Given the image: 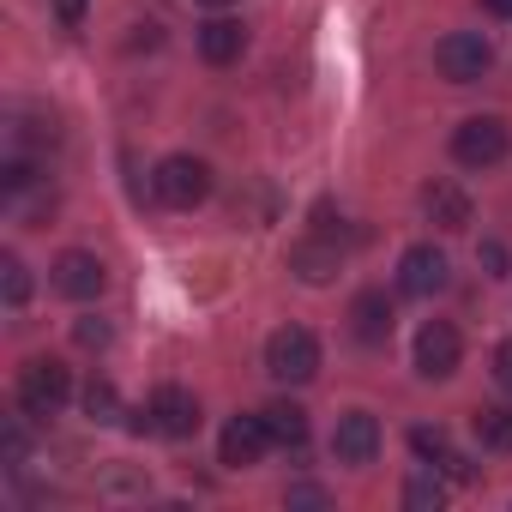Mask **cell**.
Returning a JSON list of instances; mask_svg holds the SVG:
<instances>
[{"mask_svg":"<svg viewBox=\"0 0 512 512\" xmlns=\"http://www.w3.org/2000/svg\"><path fill=\"white\" fill-rule=\"evenodd\" d=\"M266 374L284 386H308L320 374V338L308 326H278L266 338Z\"/></svg>","mask_w":512,"mask_h":512,"instance_id":"cell-1","label":"cell"},{"mask_svg":"<svg viewBox=\"0 0 512 512\" xmlns=\"http://www.w3.org/2000/svg\"><path fill=\"white\" fill-rule=\"evenodd\" d=\"M67 398H73V374H67L55 356H37V362L19 368V410H25V416L49 422V416H61Z\"/></svg>","mask_w":512,"mask_h":512,"instance_id":"cell-2","label":"cell"},{"mask_svg":"<svg viewBox=\"0 0 512 512\" xmlns=\"http://www.w3.org/2000/svg\"><path fill=\"white\" fill-rule=\"evenodd\" d=\"M151 187H157V199H163V205L193 211V205H205V199H211V163H205V157H163V163H157V175H151Z\"/></svg>","mask_w":512,"mask_h":512,"instance_id":"cell-3","label":"cell"},{"mask_svg":"<svg viewBox=\"0 0 512 512\" xmlns=\"http://www.w3.org/2000/svg\"><path fill=\"white\" fill-rule=\"evenodd\" d=\"M506 145H512V133H506L500 115H470V121H458V133H452V157H458L464 169H494V163L506 157Z\"/></svg>","mask_w":512,"mask_h":512,"instance_id":"cell-4","label":"cell"},{"mask_svg":"<svg viewBox=\"0 0 512 512\" xmlns=\"http://www.w3.org/2000/svg\"><path fill=\"white\" fill-rule=\"evenodd\" d=\"M434 67H440V79H452V85H476V79L494 67V49H488L482 31H452V37H440Z\"/></svg>","mask_w":512,"mask_h":512,"instance_id":"cell-5","label":"cell"},{"mask_svg":"<svg viewBox=\"0 0 512 512\" xmlns=\"http://www.w3.org/2000/svg\"><path fill=\"white\" fill-rule=\"evenodd\" d=\"M139 428H151V434H163V440H187V434L199 428V398H193L187 386H157L151 404L139 410Z\"/></svg>","mask_w":512,"mask_h":512,"instance_id":"cell-6","label":"cell"},{"mask_svg":"<svg viewBox=\"0 0 512 512\" xmlns=\"http://www.w3.org/2000/svg\"><path fill=\"white\" fill-rule=\"evenodd\" d=\"M446 272H452V266H446V253H440L434 241H416L404 260H398V290L416 296V302H428V296L446 290Z\"/></svg>","mask_w":512,"mask_h":512,"instance_id":"cell-7","label":"cell"},{"mask_svg":"<svg viewBox=\"0 0 512 512\" xmlns=\"http://www.w3.org/2000/svg\"><path fill=\"white\" fill-rule=\"evenodd\" d=\"M458 356H464V344H458V332L446 320H428L416 332V374L422 380H452L458 374Z\"/></svg>","mask_w":512,"mask_h":512,"instance_id":"cell-8","label":"cell"},{"mask_svg":"<svg viewBox=\"0 0 512 512\" xmlns=\"http://www.w3.org/2000/svg\"><path fill=\"white\" fill-rule=\"evenodd\" d=\"M332 458H338V464H350V470L374 464V458H380V422H374L368 410L338 416V428H332Z\"/></svg>","mask_w":512,"mask_h":512,"instance_id":"cell-9","label":"cell"},{"mask_svg":"<svg viewBox=\"0 0 512 512\" xmlns=\"http://www.w3.org/2000/svg\"><path fill=\"white\" fill-rule=\"evenodd\" d=\"M55 290L61 296H73V302H97L103 296V284H109V272H103V260H97V253H61V260H55Z\"/></svg>","mask_w":512,"mask_h":512,"instance_id":"cell-10","label":"cell"},{"mask_svg":"<svg viewBox=\"0 0 512 512\" xmlns=\"http://www.w3.org/2000/svg\"><path fill=\"white\" fill-rule=\"evenodd\" d=\"M266 446H272L266 416H229V428H223V440H217V458H223L229 470H247V464H260Z\"/></svg>","mask_w":512,"mask_h":512,"instance_id":"cell-11","label":"cell"},{"mask_svg":"<svg viewBox=\"0 0 512 512\" xmlns=\"http://www.w3.org/2000/svg\"><path fill=\"white\" fill-rule=\"evenodd\" d=\"M350 332H356L362 344H386V338H392V302H386L380 290H362V296L350 302Z\"/></svg>","mask_w":512,"mask_h":512,"instance_id":"cell-12","label":"cell"},{"mask_svg":"<svg viewBox=\"0 0 512 512\" xmlns=\"http://www.w3.org/2000/svg\"><path fill=\"white\" fill-rule=\"evenodd\" d=\"M422 211H428L440 229H464V223H470V199H464V187H452V181H428V187H422Z\"/></svg>","mask_w":512,"mask_h":512,"instance_id":"cell-13","label":"cell"},{"mask_svg":"<svg viewBox=\"0 0 512 512\" xmlns=\"http://www.w3.org/2000/svg\"><path fill=\"white\" fill-rule=\"evenodd\" d=\"M241 49H247V31H241L235 19H211V25L199 31V55H205L211 67H229V61H241Z\"/></svg>","mask_w":512,"mask_h":512,"instance_id":"cell-14","label":"cell"},{"mask_svg":"<svg viewBox=\"0 0 512 512\" xmlns=\"http://www.w3.org/2000/svg\"><path fill=\"white\" fill-rule=\"evenodd\" d=\"M290 272H296L302 284H326V278L338 272V247H332V241H296V247H290Z\"/></svg>","mask_w":512,"mask_h":512,"instance_id":"cell-15","label":"cell"},{"mask_svg":"<svg viewBox=\"0 0 512 512\" xmlns=\"http://www.w3.org/2000/svg\"><path fill=\"white\" fill-rule=\"evenodd\" d=\"M260 416H266V434H272V446H302V440H308V410H302V404L278 398V404H266Z\"/></svg>","mask_w":512,"mask_h":512,"instance_id":"cell-16","label":"cell"},{"mask_svg":"<svg viewBox=\"0 0 512 512\" xmlns=\"http://www.w3.org/2000/svg\"><path fill=\"white\" fill-rule=\"evenodd\" d=\"M470 428H476V440L488 452H512V404H476Z\"/></svg>","mask_w":512,"mask_h":512,"instance_id":"cell-17","label":"cell"},{"mask_svg":"<svg viewBox=\"0 0 512 512\" xmlns=\"http://www.w3.org/2000/svg\"><path fill=\"white\" fill-rule=\"evenodd\" d=\"M85 416H91L97 428L121 422V392H115L109 380H91V386H85Z\"/></svg>","mask_w":512,"mask_h":512,"instance_id":"cell-18","label":"cell"},{"mask_svg":"<svg viewBox=\"0 0 512 512\" xmlns=\"http://www.w3.org/2000/svg\"><path fill=\"white\" fill-rule=\"evenodd\" d=\"M446 500V482L434 476V464L422 470V476H410V488H404V506H416V512H434Z\"/></svg>","mask_w":512,"mask_h":512,"instance_id":"cell-19","label":"cell"},{"mask_svg":"<svg viewBox=\"0 0 512 512\" xmlns=\"http://www.w3.org/2000/svg\"><path fill=\"white\" fill-rule=\"evenodd\" d=\"M0 290H7V308H25L31 302V272H25V260H0Z\"/></svg>","mask_w":512,"mask_h":512,"instance_id":"cell-20","label":"cell"},{"mask_svg":"<svg viewBox=\"0 0 512 512\" xmlns=\"http://www.w3.org/2000/svg\"><path fill=\"white\" fill-rule=\"evenodd\" d=\"M410 446H416V458H428V464H440V458L452 452L446 428H410Z\"/></svg>","mask_w":512,"mask_h":512,"instance_id":"cell-21","label":"cell"},{"mask_svg":"<svg viewBox=\"0 0 512 512\" xmlns=\"http://www.w3.org/2000/svg\"><path fill=\"white\" fill-rule=\"evenodd\" d=\"M73 338H79L85 350H103V344H109V326H103V320H79V326H73Z\"/></svg>","mask_w":512,"mask_h":512,"instance_id":"cell-22","label":"cell"},{"mask_svg":"<svg viewBox=\"0 0 512 512\" xmlns=\"http://www.w3.org/2000/svg\"><path fill=\"white\" fill-rule=\"evenodd\" d=\"M440 470H446V476H452V482H470V476H476V470H470V458H464V452H446V458H440Z\"/></svg>","mask_w":512,"mask_h":512,"instance_id":"cell-23","label":"cell"},{"mask_svg":"<svg viewBox=\"0 0 512 512\" xmlns=\"http://www.w3.org/2000/svg\"><path fill=\"white\" fill-rule=\"evenodd\" d=\"M494 380H500V386L512 392V338H506V344L494 350Z\"/></svg>","mask_w":512,"mask_h":512,"instance_id":"cell-24","label":"cell"},{"mask_svg":"<svg viewBox=\"0 0 512 512\" xmlns=\"http://www.w3.org/2000/svg\"><path fill=\"white\" fill-rule=\"evenodd\" d=\"M482 266H488V272H506V247H500V241L482 247Z\"/></svg>","mask_w":512,"mask_h":512,"instance_id":"cell-25","label":"cell"},{"mask_svg":"<svg viewBox=\"0 0 512 512\" xmlns=\"http://www.w3.org/2000/svg\"><path fill=\"white\" fill-rule=\"evenodd\" d=\"M79 19H85V0H61V25L79 31Z\"/></svg>","mask_w":512,"mask_h":512,"instance_id":"cell-26","label":"cell"},{"mask_svg":"<svg viewBox=\"0 0 512 512\" xmlns=\"http://www.w3.org/2000/svg\"><path fill=\"white\" fill-rule=\"evenodd\" d=\"M290 506H326V494L320 488H290Z\"/></svg>","mask_w":512,"mask_h":512,"instance_id":"cell-27","label":"cell"},{"mask_svg":"<svg viewBox=\"0 0 512 512\" xmlns=\"http://www.w3.org/2000/svg\"><path fill=\"white\" fill-rule=\"evenodd\" d=\"M482 7H488L494 19H512V0H482Z\"/></svg>","mask_w":512,"mask_h":512,"instance_id":"cell-28","label":"cell"},{"mask_svg":"<svg viewBox=\"0 0 512 512\" xmlns=\"http://www.w3.org/2000/svg\"><path fill=\"white\" fill-rule=\"evenodd\" d=\"M199 7H229V0H199Z\"/></svg>","mask_w":512,"mask_h":512,"instance_id":"cell-29","label":"cell"}]
</instances>
